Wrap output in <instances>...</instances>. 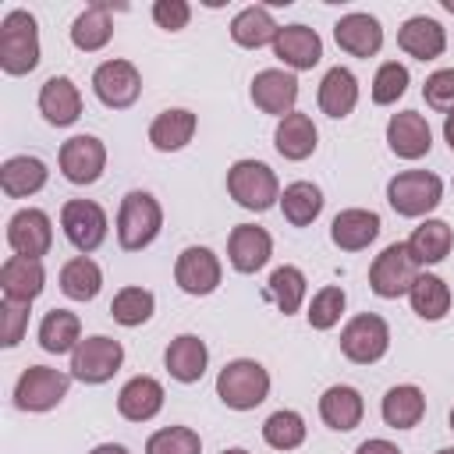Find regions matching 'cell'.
I'll return each mask as SVG.
<instances>
[{"label": "cell", "instance_id": "f1b7e54d", "mask_svg": "<svg viewBox=\"0 0 454 454\" xmlns=\"http://www.w3.org/2000/svg\"><path fill=\"white\" fill-rule=\"evenodd\" d=\"M404 245H408V252H411V259H415L419 266H436V262H443V259L450 255L454 231H450V223H443V220H422V223L411 231V238H408Z\"/></svg>", "mask_w": 454, "mask_h": 454}, {"label": "cell", "instance_id": "8992f818", "mask_svg": "<svg viewBox=\"0 0 454 454\" xmlns=\"http://www.w3.org/2000/svg\"><path fill=\"white\" fill-rule=\"evenodd\" d=\"M390 348V326L383 316L376 312H358L355 319H348V326L340 330V351L348 362L355 365H372L387 355Z\"/></svg>", "mask_w": 454, "mask_h": 454}, {"label": "cell", "instance_id": "4316f807", "mask_svg": "<svg viewBox=\"0 0 454 454\" xmlns=\"http://www.w3.org/2000/svg\"><path fill=\"white\" fill-rule=\"evenodd\" d=\"M362 415H365V401H362V394L355 387L337 383V387H326L323 390V397H319V419L330 429L348 433V429H355L362 422Z\"/></svg>", "mask_w": 454, "mask_h": 454}, {"label": "cell", "instance_id": "e0dca14e", "mask_svg": "<svg viewBox=\"0 0 454 454\" xmlns=\"http://www.w3.org/2000/svg\"><path fill=\"white\" fill-rule=\"evenodd\" d=\"M387 145H390V153L401 156V160H419V156L429 153L433 131H429V124H426L422 114L401 110V114H394V117L387 121Z\"/></svg>", "mask_w": 454, "mask_h": 454}, {"label": "cell", "instance_id": "2e32d148", "mask_svg": "<svg viewBox=\"0 0 454 454\" xmlns=\"http://www.w3.org/2000/svg\"><path fill=\"white\" fill-rule=\"evenodd\" d=\"M273 255V238L266 227H255V223H238L227 238V259L238 273H255L270 262Z\"/></svg>", "mask_w": 454, "mask_h": 454}, {"label": "cell", "instance_id": "7c38bea8", "mask_svg": "<svg viewBox=\"0 0 454 454\" xmlns=\"http://www.w3.org/2000/svg\"><path fill=\"white\" fill-rule=\"evenodd\" d=\"M220 277H223L220 259H216V252L206 248V245H188V248L177 255V262H174V280H177V287H181L184 294H195V298L213 294V291L220 287Z\"/></svg>", "mask_w": 454, "mask_h": 454}, {"label": "cell", "instance_id": "f6af8a7d", "mask_svg": "<svg viewBox=\"0 0 454 454\" xmlns=\"http://www.w3.org/2000/svg\"><path fill=\"white\" fill-rule=\"evenodd\" d=\"M422 96L433 110H443L450 114L454 110V67H443V71H433L422 85Z\"/></svg>", "mask_w": 454, "mask_h": 454}, {"label": "cell", "instance_id": "7402d4cb", "mask_svg": "<svg viewBox=\"0 0 454 454\" xmlns=\"http://www.w3.org/2000/svg\"><path fill=\"white\" fill-rule=\"evenodd\" d=\"M397 46L415 60H436L447 50V32L436 18L415 14L397 28Z\"/></svg>", "mask_w": 454, "mask_h": 454}, {"label": "cell", "instance_id": "9a60e30c", "mask_svg": "<svg viewBox=\"0 0 454 454\" xmlns=\"http://www.w3.org/2000/svg\"><path fill=\"white\" fill-rule=\"evenodd\" d=\"M252 103L270 114V117H287L294 114V103H298V78L291 71H280V67H266L252 78Z\"/></svg>", "mask_w": 454, "mask_h": 454}, {"label": "cell", "instance_id": "7dc6e473", "mask_svg": "<svg viewBox=\"0 0 454 454\" xmlns=\"http://www.w3.org/2000/svg\"><path fill=\"white\" fill-rule=\"evenodd\" d=\"M153 21L167 32H181L192 21V7L184 0H156L153 4Z\"/></svg>", "mask_w": 454, "mask_h": 454}, {"label": "cell", "instance_id": "b9f144b4", "mask_svg": "<svg viewBox=\"0 0 454 454\" xmlns=\"http://www.w3.org/2000/svg\"><path fill=\"white\" fill-rule=\"evenodd\" d=\"M202 440L192 426H167L145 440V454H199Z\"/></svg>", "mask_w": 454, "mask_h": 454}, {"label": "cell", "instance_id": "8fae6325", "mask_svg": "<svg viewBox=\"0 0 454 454\" xmlns=\"http://www.w3.org/2000/svg\"><path fill=\"white\" fill-rule=\"evenodd\" d=\"M92 89L99 96L103 106L110 110H124L138 99L142 92V74L131 60H103L96 71H92Z\"/></svg>", "mask_w": 454, "mask_h": 454}, {"label": "cell", "instance_id": "ee69618b", "mask_svg": "<svg viewBox=\"0 0 454 454\" xmlns=\"http://www.w3.org/2000/svg\"><path fill=\"white\" fill-rule=\"evenodd\" d=\"M404 92H408V67L397 64V60L380 64V71H376V78H372V103H376V106H390V103H397Z\"/></svg>", "mask_w": 454, "mask_h": 454}, {"label": "cell", "instance_id": "f546056e", "mask_svg": "<svg viewBox=\"0 0 454 454\" xmlns=\"http://www.w3.org/2000/svg\"><path fill=\"white\" fill-rule=\"evenodd\" d=\"M46 184V163L39 156H11L0 167V188L7 199H28Z\"/></svg>", "mask_w": 454, "mask_h": 454}, {"label": "cell", "instance_id": "7a4b0ae2", "mask_svg": "<svg viewBox=\"0 0 454 454\" xmlns=\"http://www.w3.org/2000/svg\"><path fill=\"white\" fill-rule=\"evenodd\" d=\"M163 227V209L149 192H128L117 209V241L124 252H142L156 241Z\"/></svg>", "mask_w": 454, "mask_h": 454}, {"label": "cell", "instance_id": "cb8c5ba5", "mask_svg": "<svg viewBox=\"0 0 454 454\" xmlns=\"http://www.w3.org/2000/svg\"><path fill=\"white\" fill-rule=\"evenodd\" d=\"M163 408V383L153 376H131L117 394V411L128 422H149Z\"/></svg>", "mask_w": 454, "mask_h": 454}, {"label": "cell", "instance_id": "8d00e7d4", "mask_svg": "<svg viewBox=\"0 0 454 454\" xmlns=\"http://www.w3.org/2000/svg\"><path fill=\"white\" fill-rule=\"evenodd\" d=\"M280 213L291 227H309L323 213V192L312 181H294L280 195Z\"/></svg>", "mask_w": 454, "mask_h": 454}, {"label": "cell", "instance_id": "44dd1931", "mask_svg": "<svg viewBox=\"0 0 454 454\" xmlns=\"http://www.w3.org/2000/svg\"><path fill=\"white\" fill-rule=\"evenodd\" d=\"M333 39H337V46H340L344 53L365 60V57H376V53H380V46H383V28H380V21H376L372 14L355 11V14H344V18L333 25Z\"/></svg>", "mask_w": 454, "mask_h": 454}, {"label": "cell", "instance_id": "4fadbf2b", "mask_svg": "<svg viewBox=\"0 0 454 454\" xmlns=\"http://www.w3.org/2000/svg\"><path fill=\"white\" fill-rule=\"evenodd\" d=\"M60 174L71 184H96L106 167V145L96 135H74L60 145Z\"/></svg>", "mask_w": 454, "mask_h": 454}, {"label": "cell", "instance_id": "603a6c76", "mask_svg": "<svg viewBox=\"0 0 454 454\" xmlns=\"http://www.w3.org/2000/svg\"><path fill=\"white\" fill-rule=\"evenodd\" d=\"M380 216L372 209H340L330 223V241L340 248V252H362L376 241L380 234Z\"/></svg>", "mask_w": 454, "mask_h": 454}, {"label": "cell", "instance_id": "277c9868", "mask_svg": "<svg viewBox=\"0 0 454 454\" xmlns=\"http://www.w3.org/2000/svg\"><path fill=\"white\" fill-rule=\"evenodd\" d=\"M227 192L241 209L262 213L273 202H280V181L262 160H238L227 170Z\"/></svg>", "mask_w": 454, "mask_h": 454}, {"label": "cell", "instance_id": "1f68e13d", "mask_svg": "<svg viewBox=\"0 0 454 454\" xmlns=\"http://www.w3.org/2000/svg\"><path fill=\"white\" fill-rule=\"evenodd\" d=\"M114 35V21H110V4L106 0H96L89 4L74 21H71V43L85 53H96L110 43Z\"/></svg>", "mask_w": 454, "mask_h": 454}, {"label": "cell", "instance_id": "bcb514c9", "mask_svg": "<svg viewBox=\"0 0 454 454\" xmlns=\"http://www.w3.org/2000/svg\"><path fill=\"white\" fill-rule=\"evenodd\" d=\"M0 316H4L0 344H4V348H18L21 337H25V326H28V305H21V301H7V298H4Z\"/></svg>", "mask_w": 454, "mask_h": 454}, {"label": "cell", "instance_id": "9c48e42d", "mask_svg": "<svg viewBox=\"0 0 454 454\" xmlns=\"http://www.w3.org/2000/svg\"><path fill=\"white\" fill-rule=\"evenodd\" d=\"M124 362V348L121 340L106 337V333H96V337H85L74 351H71V376L82 380V383H106Z\"/></svg>", "mask_w": 454, "mask_h": 454}, {"label": "cell", "instance_id": "ac0fdd59", "mask_svg": "<svg viewBox=\"0 0 454 454\" xmlns=\"http://www.w3.org/2000/svg\"><path fill=\"white\" fill-rule=\"evenodd\" d=\"M273 53L291 67V71H309L323 57V39L309 25H284L273 39Z\"/></svg>", "mask_w": 454, "mask_h": 454}, {"label": "cell", "instance_id": "74e56055", "mask_svg": "<svg viewBox=\"0 0 454 454\" xmlns=\"http://www.w3.org/2000/svg\"><path fill=\"white\" fill-rule=\"evenodd\" d=\"M103 287V270L89 255H74L60 266V291L71 301H92Z\"/></svg>", "mask_w": 454, "mask_h": 454}, {"label": "cell", "instance_id": "d6a6232c", "mask_svg": "<svg viewBox=\"0 0 454 454\" xmlns=\"http://www.w3.org/2000/svg\"><path fill=\"white\" fill-rule=\"evenodd\" d=\"M358 103V78L348 67H330L319 82V110L326 117H348Z\"/></svg>", "mask_w": 454, "mask_h": 454}, {"label": "cell", "instance_id": "d590c367", "mask_svg": "<svg viewBox=\"0 0 454 454\" xmlns=\"http://www.w3.org/2000/svg\"><path fill=\"white\" fill-rule=\"evenodd\" d=\"M408 301H411V309L422 319L436 323V319H443L450 312V287L436 273H419L415 284H411V291H408Z\"/></svg>", "mask_w": 454, "mask_h": 454}, {"label": "cell", "instance_id": "f907efd6", "mask_svg": "<svg viewBox=\"0 0 454 454\" xmlns=\"http://www.w3.org/2000/svg\"><path fill=\"white\" fill-rule=\"evenodd\" d=\"M89 454H128V447H121V443H99Z\"/></svg>", "mask_w": 454, "mask_h": 454}, {"label": "cell", "instance_id": "e575fe53", "mask_svg": "<svg viewBox=\"0 0 454 454\" xmlns=\"http://www.w3.org/2000/svg\"><path fill=\"white\" fill-rule=\"evenodd\" d=\"M277 32H280V25H277V21L270 18V11L259 7V4L238 11L234 21H231V39H234L238 46H245V50H259V46L273 43Z\"/></svg>", "mask_w": 454, "mask_h": 454}, {"label": "cell", "instance_id": "60d3db41", "mask_svg": "<svg viewBox=\"0 0 454 454\" xmlns=\"http://www.w3.org/2000/svg\"><path fill=\"white\" fill-rule=\"evenodd\" d=\"M153 309H156V298L145 287H121L110 301V316L121 326H142L153 316Z\"/></svg>", "mask_w": 454, "mask_h": 454}, {"label": "cell", "instance_id": "d4e9b609", "mask_svg": "<svg viewBox=\"0 0 454 454\" xmlns=\"http://www.w3.org/2000/svg\"><path fill=\"white\" fill-rule=\"evenodd\" d=\"M163 362H167V372H170L177 383H199L202 372H206V365H209V348H206L202 337L181 333V337L170 340Z\"/></svg>", "mask_w": 454, "mask_h": 454}, {"label": "cell", "instance_id": "83f0119b", "mask_svg": "<svg viewBox=\"0 0 454 454\" xmlns=\"http://www.w3.org/2000/svg\"><path fill=\"white\" fill-rule=\"evenodd\" d=\"M195 128H199L195 114L184 110V106H174V110H163V114L153 117V124H149V142H153V149H160V153H177V149H184V145L192 142Z\"/></svg>", "mask_w": 454, "mask_h": 454}, {"label": "cell", "instance_id": "5bb4252c", "mask_svg": "<svg viewBox=\"0 0 454 454\" xmlns=\"http://www.w3.org/2000/svg\"><path fill=\"white\" fill-rule=\"evenodd\" d=\"M7 245L14 248V255H28V259H43L53 245V223L43 209H18L7 220Z\"/></svg>", "mask_w": 454, "mask_h": 454}, {"label": "cell", "instance_id": "ab89813d", "mask_svg": "<svg viewBox=\"0 0 454 454\" xmlns=\"http://www.w3.org/2000/svg\"><path fill=\"white\" fill-rule=\"evenodd\" d=\"M262 440L273 450H294L305 443V419L291 408H280L262 422Z\"/></svg>", "mask_w": 454, "mask_h": 454}, {"label": "cell", "instance_id": "f35d334b", "mask_svg": "<svg viewBox=\"0 0 454 454\" xmlns=\"http://www.w3.org/2000/svg\"><path fill=\"white\" fill-rule=\"evenodd\" d=\"M266 291H270V298L277 301V309H280L284 316H291V312H298L301 301H305V273H301L298 266H277V270L270 273Z\"/></svg>", "mask_w": 454, "mask_h": 454}, {"label": "cell", "instance_id": "484cf974", "mask_svg": "<svg viewBox=\"0 0 454 454\" xmlns=\"http://www.w3.org/2000/svg\"><path fill=\"white\" fill-rule=\"evenodd\" d=\"M316 138H319V131H316L312 117L301 114V110L280 117V124H277V131H273L277 153H280L284 160H294V163H298V160H309V156L316 153Z\"/></svg>", "mask_w": 454, "mask_h": 454}, {"label": "cell", "instance_id": "5b68a950", "mask_svg": "<svg viewBox=\"0 0 454 454\" xmlns=\"http://www.w3.org/2000/svg\"><path fill=\"white\" fill-rule=\"evenodd\" d=\"M443 181L433 170H401L387 184V202L397 216H426L440 206Z\"/></svg>", "mask_w": 454, "mask_h": 454}, {"label": "cell", "instance_id": "52a82bcc", "mask_svg": "<svg viewBox=\"0 0 454 454\" xmlns=\"http://www.w3.org/2000/svg\"><path fill=\"white\" fill-rule=\"evenodd\" d=\"M415 277H419V262L411 259V252H408L404 241L387 245L372 259V266H369V287L380 298H401V294H408L411 284H415Z\"/></svg>", "mask_w": 454, "mask_h": 454}, {"label": "cell", "instance_id": "836d02e7", "mask_svg": "<svg viewBox=\"0 0 454 454\" xmlns=\"http://www.w3.org/2000/svg\"><path fill=\"white\" fill-rule=\"evenodd\" d=\"M82 344V323L74 312L67 309H50L39 323V348L50 351V355H64V351H74Z\"/></svg>", "mask_w": 454, "mask_h": 454}, {"label": "cell", "instance_id": "f5cc1de1", "mask_svg": "<svg viewBox=\"0 0 454 454\" xmlns=\"http://www.w3.org/2000/svg\"><path fill=\"white\" fill-rule=\"evenodd\" d=\"M440 4H443V11H450V14H454V0H440Z\"/></svg>", "mask_w": 454, "mask_h": 454}, {"label": "cell", "instance_id": "6da1fadb", "mask_svg": "<svg viewBox=\"0 0 454 454\" xmlns=\"http://www.w3.org/2000/svg\"><path fill=\"white\" fill-rule=\"evenodd\" d=\"M39 64V25L28 11L14 7L0 21V67L4 74H28Z\"/></svg>", "mask_w": 454, "mask_h": 454}, {"label": "cell", "instance_id": "ffe728a7", "mask_svg": "<svg viewBox=\"0 0 454 454\" xmlns=\"http://www.w3.org/2000/svg\"><path fill=\"white\" fill-rule=\"evenodd\" d=\"M43 284H46V270H43L39 259L11 255V259L0 266V287H4V298H7V301L32 305V301L43 294Z\"/></svg>", "mask_w": 454, "mask_h": 454}, {"label": "cell", "instance_id": "30bf717a", "mask_svg": "<svg viewBox=\"0 0 454 454\" xmlns=\"http://www.w3.org/2000/svg\"><path fill=\"white\" fill-rule=\"evenodd\" d=\"M60 227H64L67 241L82 255H89V252H96L103 245L110 223H106V213H103L99 202H92V199H71L60 209Z\"/></svg>", "mask_w": 454, "mask_h": 454}, {"label": "cell", "instance_id": "7bdbcfd3", "mask_svg": "<svg viewBox=\"0 0 454 454\" xmlns=\"http://www.w3.org/2000/svg\"><path fill=\"white\" fill-rule=\"evenodd\" d=\"M344 291L337 287V284H326V287H319L316 294H312V305H309V326L312 330H330V326H337L340 323V312H344Z\"/></svg>", "mask_w": 454, "mask_h": 454}, {"label": "cell", "instance_id": "ba28073f", "mask_svg": "<svg viewBox=\"0 0 454 454\" xmlns=\"http://www.w3.org/2000/svg\"><path fill=\"white\" fill-rule=\"evenodd\" d=\"M71 376L50 365H28L14 383V404L21 411H50L67 397Z\"/></svg>", "mask_w": 454, "mask_h": 454}, {"label": "cell", "instance_id": "d6986e66", "mask_svg": "<svg viewBox=\"0 0 454 454\" xmlns=\"http://www.w3.org/2000/svg\"><path fill=\"white\" fill-rule=\"evenodd\" d=\"M39 114L53 128L74 124L82 117V92H78V85L71 78H64V74L46 78L43 89H39Z\"/></svg>", "mask_w": 454, "mask_h": 454}, {"label": "cell", "instance_id": "4dcf8cb0", "mask_svg": "<svg viewBox=\"0 0 454 454\" xmlns=\"http://www.w3.org/2000/svg\"><path fill=\"white\" fill-rule=\"evenodd\" d=\"M380 411H383V422H387L390 429H411V426H419L422 415H426V394H422L415 383L390 387V390L383 394Z\"/></svg>", "mask_w": 454, "mask_h": 454}, {"label": "cell", "instance_id": "11a10c76", "mask_svg": "<svg viewBox=\"0 0 454 454\" xmlns=\"http://www.w3.org/2000/svg\"><path fill=\"white\" fill-rule=\"evenodd\" d=\"M450 429H454V408H450Z\"/></svg>", "mask_w": 454, "mask_h": 454}, {"label": "cell", "instance_id": "681fc988", "mask_svg": "<svg viewBox=\"0 0 454 454\" xmlns=\"http://www.w3.org/2000/svg\"><path fill=\"white\" fill-rule=\"evenodd\" d=\"M443 138H447V145H450V153H454V110L443 117Z\"/></svg>", "mask_w": 454, "mask_h": 454}, {"label": "cell", "instance_id": "c3c4849f", "mask_svg": "<svg viewBox=\"0 0 454 454\" xmlns=\"http://www.w3.org/2000/svg\"><path fill=\"white\" fill-rule=\"evenodd\" d=\"M355 454H401V450H397V443H390V440H365V443H358Z\"/></svg>", "mask_w": 454, "mask_h": 454}, {"label": "cell", "instance_id": "db71d44e", "mask_svg": "<svg viewBox=\"0 0 454 454\" xmlns=\"http://www.w3.org/2000/svg\"><path fill=\"white\" fill-rule=\"evenodd\" d=\"M436 454H454V447H443V450H436Z\"/></svg>", "mask_w": 454, "mask_h": 454}, {"label": "cell", "instance_id": "3957f363", "mask_svg": "<svg viewBox=\"0 0 454 454\" xmlns=\"http://www.w3.org/2000/svg\"><path fill=\"white\" fill-rule=\"evenodd\" d=\"M266 394H270V372L255 358H234L216 376V397L234 411H248L262 404Z\"/></svg>", "mask_w": 454, "mask_h": 454}, {"label": "cell", "instance_id": "816d5d0a", "mask_svg": "<svg viewBox=\"0 0 454 454\" xmlns=\"http://www.w3.org/2000/svg\"><path fill=\"white\" fill-rule=\"evenodd\" d=\"M220 454H248L245 447H227V450H220Z\"/></svg>", "mask_w": 454, "mask_h": 454}]
</instances>
